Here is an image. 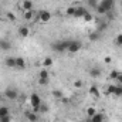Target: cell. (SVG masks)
<instances>
[{
    "label": "cell",
    "instance_id": "obj_11",
    "mask_svg": "<svg viewBox=\"0 0 122 122\" xmlns=\"http://www.w3.org/2000/svg\"><path fill=\"white\" fill-rule=\"evenodd\" d=\"M4 65L9 68H16V57H7L4 60Z\"/></svg>",
    "mask_w": 122,
    "mask_h": 122
},
{
    "label": "cell",
    "instance_id": "obj_23",
    "mask_svg": "<svg viewBox=\"0 0 122 122\" xmlns=\"http://www.w3.org/2000/svg\"><path fill=\"white\" fill-rule=\"evenodd\" d=\"M38 78H50L48 71H47V70H41V71L38 72Z\"/></svg>",
    "mask_w": 122,
    "mask_h": 122
},
{
    "label": "cell",
    "instance_id": "obj_12",
    "mask_svg": "<svg viewBox=\"0 0 122 122\" xmlns=\"http://www.w3.org/2000/svg\"><path fill=\"white\" fill-rule=\"evenodd\" d=\"M16 68H19V70L26 68V60L23 57H16Z\"/></svg>",
    "mask_w": 122,
    "mask_h": 122
},
{
    "label": "cell",
    "instance_id": "obj_21",
    "mask_svg": "<svg viewBox=\"0 0 122 122\" xmlns=\"http://www.w3.org/2000/svg\"><path fill=\"white\" fill-rule=\"evenodd\" d=\"M65 13H67V16L74 17V14H75V6H70V7L65 10Z\"/></svg>",
    "mask_w": 122,
    "mask_h": 122
},
{
    "label": "cell",
    "instance_id": "obj_37",
    "mask_svg": "<svg viewBox=\"0 0 122 122\" xmlns=\"http://www.w3.org/2000/svg\"><path fill=\"white\" fill-rule=\"evenodd\" d=\"M104 61H105V62H107V64H109V62H111V61H112V58H111V57H109V56H108V57H105V58H104Z\"/></svg>",
    "mask_w": 122,
    "mask_h": 122
},
{
    "label": "cell",
    "instance_id": "obj_22",
    "mask_svg": "<svg viewBox=\"0 0 122 122\" xmlns=\"http://www.w3.org/2000/svg\"><path fill=\"white\" fill-rule=\"evenodd\" d=\"M90 40H91V41L99 40V31H92L91 34H90Z\"/></svg>",
    "mask_w": 122,
    "mask_h": 122
},
{
    "label": "cell",
    "instance_id": "obj_18",
    "mask_svg": "<svg viewBox=\"0 0 122 122\" xmlns=\"http://www.w3.org/2000/svg\"><path fill=\"white\" fill-rule=\"evenodd\" d=\"M7 115H10V111H9V108H7V107H0V118H3V117H7Z\"/></svg>",
    "mask_w": 122,
    "mask_h": 122
},
{
    "label": "cell",
    "instance_id": "obj_13",
    "mask_svg": "<svg viewBox=\"0 0 122 122\" xmlns=\"http://www.w3.org/2000/svg\"><path fill=\"white\" fill-rule=\"evenodd\" d=\"M88 92H90V95L95 97V98H98V97H99V90H98V87H97V85H91V87H90V90H88Z\"/></svg>",
    "mask_w": 122,
    "mask_h": 122
},
{
    "label": "cell",
    "instance_id": "obj_28",
    "mask_svg": "<svg viewBox=\"0 0 122 122\" xmlns=\"http://www.w3.org/2000/svg\"><path fill=\"white\" fill-rule=\"evenodd\" d=\"M114 41H115V44H117L118 47H122V34H118Z\"/></svg>",
    "mask_w": 122,
    "mask_h": 122
},
{
    "label": "cell",
    "instance_id": "obj_27",
    "mask_svg": "<svg viewBox=\"0 0 122 122\" xmlns=\"http://www.w3.org/2000/svg\"><path fill=\"white\" fill-rule=\"evenodd\" d=\"M33 16H34L33 10H27V11H24V19H26V20H31Z\"/></svg>",
    "mask_w": 122,
    "mask_h": 122
},
{
    "label": "cell",
    "instance_id": "obj_6",
    "mask_svg": "<svg viewBox=\"0 0 122 122\" xmlns=\"http://www.w3.org/2000/svg\"><path fill=\"white\" fill-rule=\"evenodd\" d=\"M98 4H99L101 7H104V9L109 13V11L114 9V6H115V0H101Z\"/></svg>",
    "mask_w": 122,
    "mask_h": 122
},
{
    "label": "cell",
    "instance_id": "obj_9",
    "mask_svg": "<svg viewBox=\"0 0 122 122\" xmlns=\"http://www.w3.org/2000/svg\"><path fill=\"white\" fill-rule=\"evenodd\" d=\"M29 34H30V29L27 26H20L19 27V36L20 37L26 38V37H29Z\"/></svg>",
    "mask_w": 122,
    "mask_h": 122
},
{
    "label": "cell",
    "instance_id": "obj_32",
    "mask_svg": "<svg viewBox=\"0 0 122 122\" xmlns=\"http://www.w3.org/2000/svg\"><path fill=\"white\" fill-rule=\"evenodd\" d=\"M6 16H7V19H9L10 21H14V20H16V16H14L13 13H7Z\"/></svg>",
    "mask_w": 122,
    "mask_h": 122
},
{
    "label": "cell",
    "instance_id": "obj_38",
    "mask_svg": "<svg viewBox=\"0 0 122 122\" xmlns=\"http://www.w3.org/2000/svg\"><path fill=\"white\" fill-rule=\"evenodd\" d=\"M85 122H91V121H90V119H88V121H85Z\"/></svg>",
    "mask_w": 122,
    "mask_h": 122
},
{
    "label": "cell",
    "instance_id": "obj_25",
    "mask_svg": "<svg viewBox=\"0 0 122 122\" xmlns=\"http://www.w3.org/2000/svg\"><path fill=\"white\" fill-rule=\"evenodd\" d=\"M115 97H122V87L119 84H117V88H115V92H114Z\"/></svg>",
    "mask_w": 122,
    "mask_h": 122
},
{
    "label": "cell",
    "instance_id": "obj_24",
    "mask_svg": "<svg viewBox=\"0 0 122 122\" xmlns=\"http://www.w3.org/2000/svg\"><path fill=\"white\" fill-rule=\"evenodd\" d=\"M98 0H87V4H88V7H91V9H97V6H98Z\"/></svg>",
    "mask_w": 122,
    "mask_h": 122
},
{
    "label": "cell",
    "instance_id": "obj_8",
    "mask_svg": "<svg viewBox=\"0 0 122 122\" xmlns=\"http://www.w3.org/2000/svg\"><path fill=\"white\" fill-rule=\"evenodd\" d=\"M88 10L84 7V6H75V14H74V17H77V19H81V17H84L85 16V13H87Z\"/></svg>",
    "mask_w": 122,
    "mask_h": 122
},
{
    "label": "cell",
    "instance_id": "obj_14",
    "mask_svg": "<svg viewBox=\"0 0 122 122\" xmlns=\"http://www.w3.org/2000/svg\"><path fill=\"white\" fill-rule=\"evenodd\" d=\"M91 122H104V115L102 114H99V112H97L92 118H88Z\"/></svg>",
    "mask_w": 122,
    "mask_h": 122
},
{
    "label": "cell",
    "instance_id": "obj_2",
    "mask_svg": "<svg viewBox=\"0 0 122 122\" xmlns=\"http://www.w3.org/2000/svg\"><path fill=\"white\" fill-rule=\"evenodd\" d=\"M30 104L31 107H33V112H36V114H38L40 112V107H41V98H40V95L37 94V92H33L30 95Z\"/></svg>",
    "mask_w": 122,
    "mask_h": 122
},
{
    "label": "cell",
    "instance_id": "obj_1",
    "mask_svg": "<svg viewBox=\"0 0 122 122\" xmlns=\"http://www.w3.org/2000/svg\"><path fill=\"white\" fill-rule=\"evenodd\" d=\"M70 43H71V40H58V41H56V43L51 46V48H53L56 53H64V51L68 50Z\"/></svg>",
    "mask_w": 122,
    "mask_h": 122
},
{
    "label": "cell",
    "instance_id": "obj_4",
    "mask_svg": "<svg viewBox=\"0 0 122 122\" xmlns=\"http://www.w3.org/2000/svg\"><path fill=\"white\" fill-rule=\"evenodd\" d=\"M82 48V43L81 41H77V40H71L70 46H68V53H78L80 50Z\"/></svg>",
    "mask_w": 122,
    "mask_h": 122
},
{
    "label": "cell",
    "instance_id": "obj_15",
    "mask_svg": "<svg viewBox=\"0 0 122 122\" xmlns=\"http://www.w3.org/2000/svg\"><path fill=\"white\" fill-rule=\"evenodd\" d=\"M21 7H23L24 11H27V10H33V1H31V0H24L23 4H21Z\"/></svg>",
    "mask_w": 122,
    "mask_h": 122
},
{
    "label": "cell",
    "instance_id": "obj_10",
    "mask_svg": "<svg viewBox=\"0 0 122 122\" xmlns=\"http://www.w3.org/2000/svg\"><path fill=\"white\" fill-rule=\"evenodd\" d=\"M26 118H27V121H30V122L38 121V115L36 112H33V111H26Z\"/></svg>",
    "mask_w": 122,
    "mask_h": 122
},
{
    "label": "cell",
    "instance_id": "obj_20",
    "mask_svg": "<svg viewBox=\"0 0 122 122\" xmlns=\"http://www.w3.org/2000/svg\"><path fill=\"white\" fill-rule=\"evenodd\" d=\"M90 75L91 77H95V78L99 77L101 75V70L99 68H92V70H90Z\"/></svg>",
    "mask_w": 122,
    "mask_h": 122
},
{
    "label": "cell",
    "instance_id": "obj_29",
    "mask_svg": "<svg viewBox=\"0 0 122 122\" xmlns=\"http://www.w3.org/2000/svg\"><path fill=\"white\" fill-rule=\"evenodd\" d=\"M53 97L57 98V99H62V92L58 91V90H54V91H53Z\"/></svg>",
    "mask_w": 122,
    "mask_h": 122
},
{
    "label": "cell",
    "instance_id": "obj_7",
    "mask_svg": "<svg viewBox=\"0 0 122 122\" xmlns=\"http://www.w3.org/2000/svg\"><path fill=\"white\" fill-rule=\"evenodd\" d=\"M11 48V43L9 38H0V50L1 51H9Z\"/></svg>",
    "mask_w": 122,
    "mask_h": 122
},
{
    "label": "cell",
    "instance_id": "obj_19",
    "mask_svg": "<svg viewBox=\"0 0 122 122\" xmlns=\"http://www.w3.org/2000/svg\"><path fill=\"white\" fill-rule=\"evenodd\" d=\"M119 74H121V72H119L118 70H112V71L109 72V78H111V80H114V81H117V78L119 77Z\"/></svg>",
    "mask_w": 122,
    "mask_h": 122
},
{
    "label": "cell",
    "instance_id": "obj_31",
    "mask_svg": "<svg viewBox=\"0 0 122 122\" xmlns=\"http://www.w3.org/2000/svg\"><path fill=\"white\" fill-rule=\"evenodd\" d=\"M84 20H85L87 23H90V21H92V20H94V17H92V14L90 13V11H87V13H85V16H84Z\"/></svg>",
    "mask_w": 122,
    "mask_h": 122
},
{
    "label": "cell",
    "instance_id": "obj_17",
    "mask_svg": "<svg viewBox=\"0 0 122 122\" xmlns=\"http://www.w3.org/2000/svg\"><path fill=\"white\" fill-rule=\"evenodd\" d=\"M85 114H87V117H88V118H92V117L97 114V109H95V107H90V108H87Z\"/></svg>",
    "mask_w": 122,
    "mask_h": 122
},
{
    "label": "cell",
    "instance_id": "obj_39",
    "mask_svg": "<svg viewBox=\"0 0 122 122\" xmlns=\"http://www.w3.org/2000/svg\"><path fill=\"white\" fill-rule=\"evenodd\" d=\"M121 7H122V0H121Z\"/></svg>",
    "mask_w": 122,
    "mask_h": 122
},
{
    "label": "cell",
    "instance_id": "obj_33",
    "mask_svg": "<svg viewBox=\"0 0 122 122\" xmlns=\"http://www.w3.org/2000/svg\"><path fill=\"white\" fill-rule=\"evenodd\" d=\"M74 87H75V88H81V87H82V81H80V80L74 81Z\"/></svg>",
    "mask_w": 122,
    "mask_h": 122
},
{
    "label": "cell",
    "instance_id": "obj_36",
    "mask_svg": "<svg viewBox=\"0 0 122 122\" xmlns=\"http://www.w3.org/2000/svg\"><path fill=\"white\" fill-rule=\"evenodd\" d=\"M117 84H119V85H122V72L119 74V77L117 78Z\"/></svg>",
    "mask_w": 122,
    "mask_h": 122
},
{
    "label": "cell",
    "instance_id": "obj_35",
    "mask_svg": "<svg viewBox=\"0 0 122 122\" xmlns=\"http://www.w3.org/2000/svg\"><path fill=\"white\" fill-rule=\"evenodd\" d=\"M40 112H47V107H46L44 104H41V107H40Z\"/></svg>",
    "mask_w": 122,
    "mask_h": 122
},
{
    "label": "cell",
    "instance_id": "obj_30",
    "mask_svg": "<svg viewBox=\"0 0 122 122\" xmlns=\"http://www.w3.org/2000/svg\"><path fill=\"white\" fill-rule=\"evenodd\" d=\"M43 65H44V67H51V65H53V60H51L50 57L44 58V61H43Z\"/></svg>",
    "mask_w": 122,
    "mask_h": 122
},
{
    "label": "cell",
    "instance_id": "obj_26",
    "mask_svg": "<svg viewBox=\"0 0 122 122\" xmlns=\"http://www.w3.org/2000/svg\"><path fill=\"white\" fill-rule=\"evenodd\" d=\"M48 82H50V78H38V84L43 85V87L48 85Z\"/></svg>",
    "mask_w": 122,
    "mask_h": 122
},
{
    "label": "cell",
    "instance_id": "obj_34",
    "mask_svg": "<svg viewBox=\"0 0 122 122\" xmlns=\"http://www.w3.org/2000/svg\"><path fill=\"white\" fill-rule=\"evenodd\" d=\"M10 115H7V117H3V118H0V122H10Z\"/></svg>",
    "mask_w": 122,
    "mask_h": 122
},
{
    "label": "cell",
    "instance_id": "obj_5",
    "mask_svg": "<svg viewBox=\"0 0 122 122\" xmlns=\"http://www.w3.org/2000/svg\"><path fill=\"white\" fill-rule=\"evenodd\" d=\"M4 97L10 101H16L19 97V91L16 88H7V90H4Z\"/></svg>",
    "mask_w": 122,
    "mask_h": 122
},
{
    "label": "cell",
    "instance_id": "obj_3",
    "mask_svg": "<svg viewBox=\"0 0 122 122\" xmlns=\"http://www.w3.org/2000/svg\"><path fill=\"white\" fill-rule=\"evenodd\" d=\"M37 19L41 21V23H48L51 20V13L48 10H40L37 13Z\"/></svg>",
    "mask_w": 122,
    "mask_h": 122
},
{
    "label": "cell",
    "instance_id": "obj_16",
    "mask_svg": "<svg viewBox=\"0 0 122 122\" xmlns=\"http://www.w3.org/2000/svg\"><path fill=\"white\" fill-rule=\"evenodd\" d=\"M115 88H117V84H109V85H108V88L105 90V95H114Z\"/></svg>",
    "mask_w": 122,
    "mask_h": 122
}]
</instances>
